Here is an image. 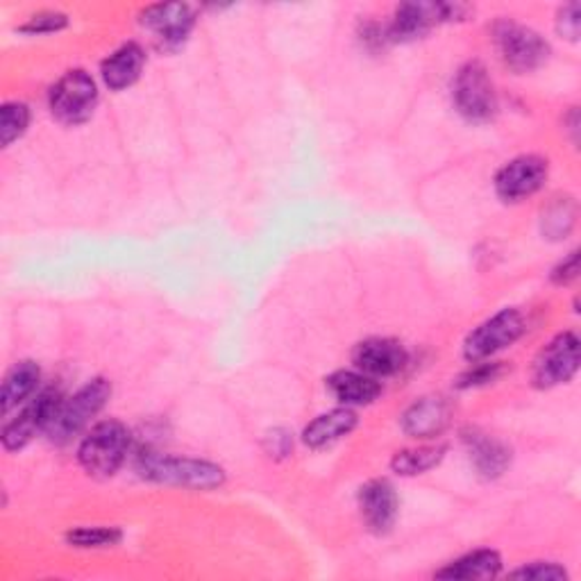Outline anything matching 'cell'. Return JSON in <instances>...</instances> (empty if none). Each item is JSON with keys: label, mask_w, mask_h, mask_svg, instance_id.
<instances>
[{"label": "cell", "mask_w": 581, "mask_h": 581, "mask_svg": "<svg viewBox=\"0 0 581 581\" xmlns=\"http://www.w3.org/2000/svg\"><path fill=\"white\" fill-rule=\"evenodd\" d=\"M468 446L472 463L480 470V475L489 480L502 475L504 468L508 465V459H512V454H508V450L500 441L489 439L484 434H470Z\"/></svg>", "instance_id": "ffe728a7"}, {"label": "cell", "mask_w": 581, "mask_h": 581, "mask_svg": "<svg viewBox=\"0 0 581 581\" xmlns=\"http://www.w3.org/2000/svg\"><path fill=\"white\" fill-rule=\"evenodd\" d=\"M139 472L153 482L187 489H216L226 480V472L213 463L166 454H143L139 459Z\"/></svg>", "instance_id": "7a4b0ae2"}, {"label": "cell", "mask_w": 581, "mask_h": 581, "mask_svg": "<svg viewBox=\"0 0 581 581\" xmlns=\"http://www.w3.org/2000/svg\"><path fill=\"white\" fill-rule=\"evenodd\" d=\"M194 8L182 3H160L141 12V25L153 32L157 46L164 51H175L185 44L189 32L194 30Z\"/></svg>", "instance_id": "8fae6325"}, {"label": "cell", "mask_w": 581, "mask_h": 581, "mask_svg": "<svg viewBox=\"0 0 581 581\" xmlns=\"http://www.w3.org/2000/svg\"><path fill=\"white\" fill-rule=\"evenodd\" d=\"M525 332V320L516 309H502L484 320L463 343V354L470 361H484L495 352L516 343Z\"/></svg>", "instance_id": "52a82bcc"}, {"label": "cell", "mask_w": 581, "mask_h": 581, "mask_svg": "<svg viewBox=\"0 0 581 581\" xmlns=\"http://www.w3.org/2000/svg\"><path fill=\"white\" fill-rule=\"evenodd\" d=\"M359 506L363 520L373 531L384 534L395 525L397 495L386 480H373L363 486L359 493Z\"/></svg>", "instance_id": "5bb4252c"}, {"label": "cell", "mask_w": 581, "mask_h": 581, "mask_svg": "<svg viewBox=\"0 0 581 581\" xmlns=\"http://www.w3.org/2000/svg\"><path fill=\"white\" fill-rule=\"evenodd\" d=\"M121 540V531L114 527H83L68 534V542L76 548H107V545H117Z\"/></svg>", "instance_id": "cb8c5ba5"}, {"label": "cell", "mask_w": 581, "mask_h": 581, "mask_svg": "<svg viewBox=\"0 0 581 581\" xmlns=\"http://www.w3.org/2000/svg\"><path fill=\"white\" fill-rule=\"evenodd\" d=\"M59 405H62V395L57 391H44L36 395L28 407H23V412L17 418L6 423L3 434H0L6 450L10 452L21 450L34 439L36 434H46Z\"/></svg>", "instance_id": "9c48e42d"}, {"label": "cell", "mask_w": 581, "mask_h": 581, "mask_svg": "<svg viewBox=\"0 0 581 581\" xmlns=\"http://www.w3.org/2000/svg\"><path fill=\"white\" fill-rule=\"evenodd\" d=\"M557 28L563 36H568V40H577L579 36V28H581V14H579V6L577 3H570L566 6L561 12H559V19H557Z\"/></svg>", "instance_id": "f1b7e54d"}, {"label": "cell", "mask_w": 581, "mask_h": 581, "mask_svg": "<svg viewBox=\"0 0 581 581\" xmlns=\"http://www.w3.org/2000/svg\"><path fill=\"white\" fill-rule=\"evenodd\" d=\"M352 361L361 373L371 377H388L407 366L409 354L403 343L393 339H369L354 348Z\"/></svg>", "instance_id": "4fadbf2b"}, {"label": "cell", "mask_w": 581, "mask_h": 581, "mask_svg": "<svg viewBox=\"0 0 581 581\" xmlns=\"http://www.w3.org/2000/svg\"><path fill=\"white\" fill-rule=\"evenodd\" d=\"M568 202H557L555 207L548 209V213L542 216V223H545V232L552 234L555 239L563 237L570 232L572 223H574V209L566 211Z\"/></svg>", "instance_id": "d4e9b609"}, {"label": "cell", "mask_w": 581, "mask_h": 581, "mask_svg": "<svg viewBox=\"0 0 581 581\" xmlns=\"http://www.w3.org/2000/svg\"><path fill=\"white\" fill-rule=\"evenodd\" d=\"M497 373H500V366H497V363H482V361H475V369L468 371V373L461 377L459 386H461V388H468V386H480V384L493 382V380L497 377Z\"/></svg>", "instance_id": "4316f807"}, {"label": "cell", "mask_w": 581, "mask_h": 581, "mask_svg": "<svg viewBox=\"0 0 581 581\" xmlns=\"http://www.w3.org/2000/svg\"><path fill=\"white\" fill-rule=\"evenodd\" d=\"M512 577H518V579H566V570L557 563H531V566H525V568L512 572Z\"/></svg>", "instance_id": "83f0119b"}, {"label": "cell", "mask_w": 581, "mask_h": 581, "mask_svg": "<svg viewBox=\"0 0 581 581\" xmlns=\"http://www.w3.org/2000/svg\"><path fill=\"white\" fill-rule=\"evenodd\" d=\"M450 423V407L443 397H425L403 418V427L414 439H434Z\"/></svg>", "instance_id": "9a60e30c"}, {"label": "cell", "mask_w": 581, "mask_h": 581, "mask_svg": "<svg viewBox=\"0 0 581 581\" xmlns=\"http://www.w3.org/2000/svg\"><path fill=\"white\" fill-rule=\"evenodd\" d=\"M502 568L500 555L493 550H478L470 552L457 561H452L448 568L436 572L439 579H489L495 577Z\"/></svg>", "instance_id": "44dd1931"}, {"label": "cell", "mask_w": 581, "mask_h": 581, "mask_svg": "<svg viewBox=\"0 0 581 581\" xmlns=\"http://www.w3.org/2000/svg\"><path fill=\"white\" fill-rule=\"evenodd\" d=\"M109 393H112V386L107 384V380H94L85 384L73 397L62 399V405L46 431L51 441L64 446L73 436H78L89 425V420L105 407Z\"/></svg>", "instance_id": "3957f363"}, {"label": "cell", "mask_w": 581, "mask_h": 581, "mask_svg": "<svg viewBox=\"0 0 581 581\" xmlns=\"http://www.w3.org/2000/svg\"><path fill=\"white\" fill-rule=\"evenodd\" d=\"M130 448V429L119 420H105L85 436L78 459L94 478H112L123 465Z\"/></svg>", "instance_id": "6da1fadb"}, {"label": "cell", "mask_w": 581, "mask_h": 581, "mask_svg": "<svg viewBox=\"0 0 581 581\" xmlns=\"http://www.w3.org/2000/svg\"><path fill=\"white\" fill-rule=\"evenodd\" d=\"M357 427V414L350 407H339L330 414L318 416L314 423H309L303 431V439L309 448L318 450L330 446L343 436H348Z\"/></svg>", "instance_id": "ac0fdd59"}, {"label": "cell", "mask_w": 581, "mask_h": 581, "mask_svg": "<svg viewBox=\"0 0 581 581\" xmlns=\"http://www.w3.org/2000/svg\"><path fill=\"white\" fill-rule=\"evenodd\" d=\"M465 14L463 6L450 3H405L395 10V17L386 30L388 42H412L427 34L434 25L454 21Z\"/></svg>", "instance_id": "ba28073f"}, {"label": "cell", "mask_w": 581, "mask_h": 581, "mask_svg": "<svg viewBox=\"0 0 581 581\" xmlns=\"http://www.w3.org/2000/svg\"><path fill=\"white\" fill-rule=\"evenodd\" d=\"M42 371L34 361H21L8 373L3 388H0V412L8 416L12 409L23 405L40 384Z\"/></svg>", "instance_id": "d6986e66"}, {"label": "cell", "mask_w": 581, "mask_h": 581, "mask_svg": "<svg viewBox=\"0 0 581 581\" xmlns=\"http://www.w3.org/2000/svg\"><path fill=\"white\" fill-rule=\"evenodd\" d=\"M577 275H579V252L574 250V252H570V257L559 268H555L552 279L557 284H570L572 279H577Z\"/></svg>", "instance_id": "f546056e"}, {"label": "cell", "mask_w": 581, "mask_h": 581, "mask_svg": "<svg viewBox=\"0 0 581 581\" xmlns=\"http://www.w3.org/2000/svg\"><path fill=\"white\" fill-rule=\"evenodd\" d=\"M327 386H330L332 395L339 399L343 407L371 405L382 391V386L377 384L375 377H371L366 373H357V371L335 373L330 380H327Z\"/></svg>", "instance_id": "e0dca14e"}, {"label": "cell", "mask_w": 581, "mask_h": 581, "mask_svg": "<svg viewBox=\"0 0 581 581\" xmlns=\"http://www.w3.org/2000/svg\"><path fill=\"white\" fill-rule=\"evenodd\" d=\"M577 369H579V339L572 332H566L555 337L538 352L534 361L531 380L538 388H552L570 382Z\"/></svg>", "instance_id": "30bf717a"}, {"label": "cell", "mask_w": 581, "mask_h": 581, "mask_svg": "<svg viewBox=\"0 0 581 581\" xmlns=\"http://www.w3.org/2000/svg\"><path fill=\"white\" fill-rule=\"evenodd\" d=\"M454 105L468 121H489L497 112V94L489 70L480 62H468L454 78Z\"/></svg>", "instance_id": "8992f818"}, {"label": "cell", "mask_w": 581, "mask_h": 581, "mask_svg": "<svg viewBox=\"0 0 581 581\" xmlns=\"http://www.w3.org/2000/svg\"><path fill=\"white\" fill-rule=\"evenodd\" d=\"M98 105V87L87 70H68L51 89V112L59 123L80 125Z\"/></svg>", "instance_id": "5b68a950"}, {"label": "cell", "mask_w": 581, "mask_h": 581, "mask_svg": "<svg viewBox=\"0 0 581 581\" xmlns=\"http://www.w3.org/2000/svg\"><path fill=\"white\" fill-rule=\"evenodd\" d=\"M446 454V448L441 446H423L416 450H405V452H397L391 461L393 470L397 475H423V472L431 470L441 463Z\"/></svg>", "instance_id": "7402d4cb"}, {"label": "cell", "mask_w": 581, "mask_h": 581, "mask_svg": "<svg viewBox=\"0 0 581 581\" xmlns=\"http://www.w3.org/2000/svg\"><path fill=\"white\" fill-rule=\"evenodd\" d=\"M548 179V162L536 155H523L504 164L495 177V191L502 200L516 202L534 196Z\"/></svg>", "instance_id": "7c38bea8"}, {"label": "cell", "mask_w": 581, "mask_h": 581, "mask_svg": "<svg viewBox=\"0 0 581 581\" xmlns=\"http://www.w3.org/2000/svg\"><path fill=\"white\" fill-rule=\"evenodd\" d=\"M30 125V109L23 102H6L0 107V132H3V145H12Z\"/></svg>", "instance_id": "603a6c76"}, {"label": "cell", "mask_w": 581, "mask_h": 581, "mask_svg": "<svg viewBox=\"0 0 581 581\" xmlns=\"http://www.w3.org/2000/svg\"><path fill=\"white\" fill-rule=\"evenodd\" d=\"M493 34L502 62L516 73H529L550 57L548 42L531 28L514 21H502L495 25Z\"/></svg>", "instance_id": "277c9868"}, {"label": "cell", "mask_w": 581, "mask_h": 581, "mask_svg": "<svg viewBox=\"0 0 581 581\" xmlns=\"http://www.w3.org/2000/svg\"><path fill=\"white\" fill-rule=\"evenodd\" d=\"M66 23H68L66 14L42 12V14H34L25 25H21V32H25V34H51V32L64 30Z\"/></svg>", "instance_id": "484cf974"}, {"label": "cell", "mask_w": 581, "mask_h": 581, "mask_svg": "<svg viewBox=\"0 0 581 581\" xmlns=\"http://www.w3.org/2000/svg\"><path fill=\"white\" fill-rule=\"evenodd\" d=\"M143 64H145V55L141 46L125 44L102 62L100 66L102 80L112 91H123L139 80Z\"/></svg>", "instance_id": "2e32d148"}]
</instances>
